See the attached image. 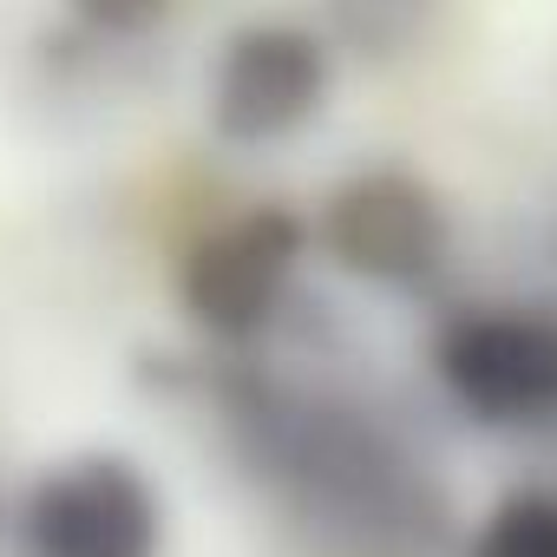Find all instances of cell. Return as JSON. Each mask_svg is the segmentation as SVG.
I'll return each instance as SVG.
<instances>
[{
	"label": "cell",
	"instance_id": "obj_1",
	"mask_svg": "<svg viewBox=\"0 0 557 557\" xmlns=\"http://www.w3.org/2000/svg\"><path fill=\"white\" fill-rule=\"evenodd\" d=\"M223 420L243 466L269 492H283L309 524L348 544L420 550L446 531V492L433 466L342 387L236 368L223 381Z\"/></svg>",
	"mask_w": 557,
	"mask_h": 557
},
{
	"label": "cell",
	"instance_id": "obj_2",
	"mask_svg": "<svg viewBox=\"0 0 557 557\" xmlns=\"http://www.w3.org/2000/svg\"><path fill=\"white\" fill-rule=\"evenodd\" d=\"M433 374L459 413L498 433L557 426V309L479 302L459 309L433 342Z\"/></svg>",
	"mask_w": 557,
	"mask_h": 557
},
{
	"label": "cell",
	"instance_id": "obj_3",
	"mask_svg": "<svg viewBox=\"0 0 557 557\" xmlns=\"http://www.w3.org/2000/svg\"><path fill=\"white\" fill-rule=\"evenodd\" d=\"M335 92V40L302 21H249L236 27L203 79V119L223 145L262 151L322 119Z\"/></svg>",
	"mask_w": 557,
	"mask_h": 557
},
{
	"label": "cell",
	"instance_id": "obj_4",
	"mask_svg": "<svg viewBox=\"0 0 557 557\" xmlns=\"http://www.w3.org/2000/svg\"><path fill=\"white\" fill-rule=\"evenodd\" d=\"M309 256V223L289 203H256L230 223H216L177 269V302L184 315L223 342L249 348L283 322L296 296V269Z\"/></svg>",
	"mask_w": 557,
	"mask_h": 557
},
{
	"label": "cell",
	"instance_id": "obj_5",
	"mask_svg": "<svg viewBox=\"0 0 557 557\" xmlns=\"http://www.w3.org/2000/svg\"><path fill=\"white\" fill-rule=\"evenodd\" d=\"M21 557H164V498L125 453H73L47 466L14 518Z\"/></svg>",
	"mask_w": 557,
	"mask_h": 557
},
{
	"label": "cell",
	"instance_id": "obj_6",
	"mask_svg": "<svg viewBox=\"0 0 557 557\" xmlns=\"http://www.w3.org/2000/svg\"><path fill=\"white\" fill-rule=\"evenodd\" d=\"M315 236L355 283L420 289L453 256V210L426 177H413L400 164H374V171H355L329 190Z\"/></svg>",
	"mask_w": 557,
	"mask_h": 557
},
{
	"label": "cell",
	"instance_id": "obj_7",
	"mask_svg": "<svg viewBox=\"0 0 557 557\" xmlns=\"http://www.w3.org/2000/svg\"><path fill=\"white\" fill-rule=\"evenodd\" d=\"M446 0H329V40L361 53V60H400L413 53Z\"/></svg>",
	"mask_w": 557,
	"mask_h": 557
},
{
	"label": "cell",
	"instance_id": "obj_8",
	"mask_svg": "<svg viewBox=\"0 0 557 557\" xmlns=\"http://www.w3.org/2000/svg\"><path fill=\"white\" fill-rule=\"evenodd\" d=\"M466 557H557V485H511L472 524Z\"/></svg>",
	"mask_w": 557,
	"mask_h": 557
},
{
	"label": "cell",
	"instance_id": "obj_9",
	"mask_svg": "<svg viewBox=\"0 0 557 557\" xmlns=\"http://www.w3.org/2000/svg\"><path fill=\"white\" fill-rule=\"evenodd\" d=\"M66 8L99 40H138V34H151L171 14V0H66Z\"/></svg>",
	"mask_w": 557,
	"mask_h": 557
}]
</instances>
